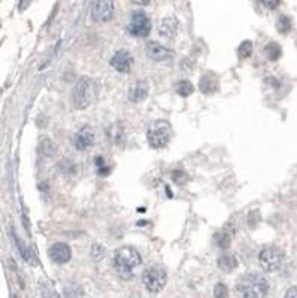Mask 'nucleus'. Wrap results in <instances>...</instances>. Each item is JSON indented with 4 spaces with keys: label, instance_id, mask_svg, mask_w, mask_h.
Returning a JSON list of instances; mask_svg holds the SVG:
<instances>
[{
    "label": "nucleus",
    "instance_id": "obj_1",
    "mask_svg": "<svg viewBox=\"0 0 297 298\" xmlns=\"http://www.w3.org/2000/svg\"><path fill=\"white\" fill-rule=\"evenodd\" d=\"M236 289L245 298L264 297L269 292V282L258 273H246L238 280Z\"/></svg>",
    "mask_w": 297,
    "mask_h": 298
},
{
    "label": "nucleus",
    "instance_id": "obj_2",
    "mask_svg": "<svg viewBox=\"0 0 297 298\" xmlns=\"http://www.w3.org/2000/svg\"><path fill=\"white\" fill-rule=\"evenodd\" d=\"M114 264L117 268V273L122 279H132L133 268L142 264V257L138 249L132 246H122L115 251L114 254Z\"/></svg>",
    "mask_w": 297,
    "mask_h": 298
},
{
    "label": "nucleus",
    "instance_id": "obj_3",
    "mask_svg": "<svg viewBox=\"0 0 297 298\" xmlns=\"http://www.w3.org/2000/svg\"><path fill=\"white\" fill-rule=\"evenodd\" d=\"M97 96V84L88 76H81L72 90V103L75 109H87Z\"/></svg>",
    "mask_w": 297,
    "mask_h": 298
},
{
    "label": "nucleus",
    "instance_id": "obj_4",
    "mask_svg": "<svg viewBox=\"0 0 297 298\" xmlns=\"http://www.w3.org/2000/svg\"><path fill=\"white\" fill-rule=\"evenodd\" d=\"M172 138V127L167 121L160 119V121H154L146 131V140L150 143L151 148L154 149H161L166 145H169Z\"/></svg>",
    "mask_w": 297,
    "mask_h": 298
},
{
    "label": "nucleus",
    "instance_id": "obj_5",
    "mask_svg": "<svg viewBox=\"0 0 297 298\" xmlns=\"http://www.w3.org/2000/svg\"><path fill=\"white\" fill-rule=\"evenodd\" d=\"M284 262H285V254L282 252V249H279L277 246H267L261 249L258 254V264L267 273L281 270Z\"/></svg>",
    "mask_w": 297,
    "mask_h": 298
},
{
    "label": "nucleus",
    "instance_id": "obj_6",
    "mask_svg": "<svg viewBox=\"0 0 297 298\" xmlns=\"http://www.w3.org/2000/svg\"><path fill=\"white\" fill-rule=\"evenodd\" d=\"M142 282H143V286H145L150 292L157 294V292L164 289V286H166V283H167V272H166L161 265L148 267V268L142 273Z\"/></svg>",
    "mask_w": 297,
    "mask_h": 298
},
{
    "label": "nucleus",
    "instance_id": "obj_7",
    "mask_svg": "<svg viewBox=\"0 0 297 298\" xmlns=\"http://www.w3.org/2000/svg\"><path fill=\"white\" fill-rule=\"evenodd\" d=\"M127 32L132 36L136 38H146L151 33V20L143 11H135L132 12L130 22L127 25Z\"/></svg>",
    "mask_w": 297,
    "mask_h": 298
},
{
    "label": "nucleus",
    "instance_id": "obj_8",
    "mask_svg": "<svg viewBox=\"0 0 297 298\" xmlns=\"http://www.w3.org/2000/svg\"><path fill=\"white\" fill-rule=\"evenodd\" d=\"M114 12H115L114 0H93L91 3V18L96 22L111 21Z\"/></svg>",
    "mask_w": 297,
    "mask_h": 298
},
{
    "label": "nucleus",
    "instance_id": "obj_9",
    "mask_svg": "<svg viewBox=\"0 0 297 298\" xmlns=\"http://www.w3.org/2000/svg\"><path fill=\"white\" fill-rule=\"evenodd\" d=\"M96 142V133L91 125H84L75 133L73 136V146L78 151H87L90 149Z\"/></svg>",
    "mask_w": 297,
    "mask_h": 298
},
{
    "label": "nucleus",
    "instance_id": "obj_10",
    "mask_svg": "<svg viewBox=\"0 0 297 298\" xmlns=\"http://www.w3.org/2000/svg\"><path fill=\"white\" fill-rule=\"evenodd\" d=\"M145 54L146 57L153 61H157V63H161V61H166V60H170L174 57L172 51L169 48H166L164 45H161L156 40H151L145 45Z\"/></svg>",
    "mask_w": 297,
    "mask_h": 298
},
{
    "label": "nucleus",
    "instance_id": "obj_11",
    "mask_svg": "<svg viewBox=\"0 0 297 298\" xmlns=\"http://www.w3.org/2000/svg\"><path fill=\"white\" fill-rule=\"evenodd\" d=\"M48 257L54 264H66L72 258V249L67 243L59 241L51 245V248L48 249Z\"/></svg>",
    "mask_w": 297,
    "mask_h": 298
},
{
    "label": "nucleus",
    "instance_id": "obj_12",
    "mask_svg": "<svg viewBox=\"0 0 297 298\" xmlns=\"http://www.w3.org/2000/svg\"><path fill=\"white\" fill-rule=\"evenodd\" d=\"M132 64H133V57L127 49H119L111 59V66L119 73H129Z\"/></svg>",
    "mask_w": 297,
    "mask_h": 298
},
{
    "label": "nucleus",
    "instance_id": "obj_13",
    "mask_svg": "<svg viewBox=\"0 0 297 298\" xmlns=\"http://www.w3.org/2000/svg\"><path fill=\"white\" fill-rule=\"evenodd\" d=\"M179 30V21L177 17H166L160 21L159 33L163 38L172 39L178 35Z\"/></svg>",
    "mask_w": 297,
    "mask_h": 298
},
{
    "label": "nucleus",
    "instance_id": "obj_14",
    "mask_svg": "<svg viewBox=\"0 0 297 298\" xmlns=\"http://www.w3.org/2000/svg\"><path fill=\"white\" fill-rule=\"evenodd\" d=\"M148 91L150 87L146 80H136L129 90V100L132 103H140L148 97Z\"/></svg>",
    "mask_w": 297,
    "mask_h": 298
},
{
    "label": "nucleus",
    "instance_id": "obj_15",
    "mask_svg": "<svg viewBox=\"0 0 297 298\" xmlns=\"http://www.w3.org/2000/svg\"><path fill=\"white\" fill-rule=\"evenodd\" d=\"M106 136H108V140L111 145L114 146H121L124 145L126 142V130H124V125L121 122H114L108 131H106Z\"/></svg>",
    "mask_w": 297,
    "mask_h": 298
},
{
    "label": "nucleus",
    "instance_id": "obj_16",
    "mask_svg": "<svg viewBox=\"0 0 297 298\" xmlns=\"http://www.w3.org/2000/svg\"><path fill=\"white\" fill-rule=\"evenodd\" d=\"M218 79L214 73H205L202 75V78L199 80V90L203 94H212L217 91Z\"/></svg>",
    "mask_w": 297,
    "mask_h": 298
},
{
    "label": "nucleus",
    "instance_id": "obj_17",
    "mask_svg": "<svg viewBox=\"0 0 297 298\" xmlns=\"http://www.w3.org/2000/svg\"><path fill=\"white\" fill-rule=\"evenodd\" d=\"M236 267H238V259L235 258L233 255L226 254V255L219 257V259H218V268L222 270V272H226V273L233 272Z\"/></svg>",
    "mask_w": 297,
    "mask_h": 298
},
{
    "label": "nucleus",
    "instance_id": "obj_18",
    "mask_svg": "<svg viewBox=\"0 0 297 298\" xmlns=\"http://www.w3.org/2000/svg\"><path fill=\"white\" fill-rule=\"evenodd\" d=\"M264 56L269 61H277L282 56V48L277 42H270L264 46Z\"/></svg>",
    "mask_w": 297,
    "mask_h": 298
},
{
    "label": "nucleus",
    "instance_id": "obj_19",
    "mask_svg": "<svg viewBox=\"0 0 297 298\" xmlns=\"http://www.w3.org/2000/svg\"><path fill=\"white\" fill-rule=\"evenodd\" d=\"M77 164L72 161V159L69 158H64L61 159L59 162V170L64 175V176H72V175H75L77 173Z\"/></svg>",
    "mask_w": 297,
    "mask_h": 298
},
{
    "label": "nucleus",
    "instance_id": "obj_20",
    "mask_svg": "<svg viewBox=\"0 0 297 298\" xmlns=\"http://www.w3.org/2000/svg\"><path fill=\"white\" fill-rule=\"evenodd\" d=\"M194 91V87L190 80H179L177 84V94L181 97H188Z\"/></svg>",
    "mask_w": 297,
    "mask_h": 298
},
{
    "label": "nucleus",
    "instance_id": "obj_21",
    "mask_svg": "<svg viewBox=\"0 0 297 298\" xmlns=\"http://www.w3.org/2000/svg\"><path fill=\"white\" fill-rule=\"evenodd\" d=\"M291 20L287 17V15H281V17H278L277 20V30L281 33V35H287V33H290V30H291Z\"/></svg>",
    "mask_w": 297,
    "mask_h": 298
},
{
    "label": "nucleus",
    "instance_id": "obj_22",
    "mask_svg": "<svg viewBox=\"0 0 297 298\" xmlns=\"http://www.w3.org/2000/svg\"><path fill=\"white\" fill-rule=\"evenodd\" d=\"M253 54V42L251 40H243L238 46V56L240 60L248 59Z\"/></svg>",
    "mask_w": 297,
    "mask_h": 298
},
{
    "label": "nucleus",
    "instance_id": "obj_23",
    "mask_svg": "<svg viewBox=\"0 0 297 298\" xmlns=\"http://www.w3.org/2000/svg\"><path fill=\"white\" fill-rule=\"evenodd\" d=\"M40 149H42V154H43L45 157H53V155L56 154V151H57L54 142L51 139H43L42 145H40Z\"/></svg>",
    "mask_w": 297,
    "mask_h": 298
},
{
    "label": "nucleus",
    "instance_id": "obj_24",
    "mask_svg": "<svg viewBox=\"0 0 297 298\" xmlns=\"http://www.w3.org/2000/svg\"><path fill=\"white\" fill-rule=\"evenodd\" d=\"M215 241H217V245L221 249H227V248L232 245V237H230L229 233L221 231V233H217V234H215Z\"/></svg>",
    "mask_w": 297,
    "mask_h": 298
},
{
    "label": "nucleus",
    "instance_id": "obj_25",
    "mask_svg": "<svg viewBox=\"0 0 297 298\" xmlns=\"http://www.w3.org/2000/svg\"><path fill=\"white\" fill-rule=\"evenodd\" d=\"M11 234H12V238H14V241H15V245H17L18 251H20V255L22 257V259H24V261H32V257H30L29 249L22 245V241H21L20 238L17 237V234H15L14 231H11Z\"/></svg>",
    "mask_w": 297,
    "mask_h": 298
},
{
    "label": "nucleus",
    "instance_id": "obj_26",
    "mask_svg": "<svg viewBox=\"0 0 297 298\" xmlns=\"http://www.w3.org/2000/svg\"><path fill=\"white\" fill-rule=\"evenodd\" d=\"M172 179L177 185H184L188 182V175L184 170H175V172H172Z\"/></svg>",
    "mask_w": 297,
    "mask_h": 298
},
{
    "label": "nucleus",
    "instance_id": "obj_27",
    "mask_svg": "<svg viewBox=\"0 0 297 298\" xmlns=\"http://www.w3.org/2000/svg\"><path fill=\"white\" fill-rule=\"evenodd\" d=\"M91 257L96 259V261H100V259L105 257V248L99 245V243H94L91 246Z\"/></svg>",
    "mask_w": 297,
    "mask_h": 298
},
{
    "label": "nucleus",
    "instance_id": "obj_28",
    "mask_svg": "<svg viewBox=\"0 0 297 298\" xmlns=\"http://www.w3.org/2000/svg\"><path fill=\"white\" fill-rule=\"evenodd\" d=\"M227 295H229V291H227L226 285H224V283H217L215 288H214V297L222 298L227 297Z\"/></svg>",
    "mask_w": 297,
    "mask_h": 298
},
{
    "label": "nucleus",
    "instance_id": "obj_29",
    "mask_svg": "<svg viewBox=\"0 0 297 298\" xmlns=\"http://www.w3.org/2000/svg\"><path fill=\"white\" fill-rule=\"evenodd\" d=\"M261 2V5L266 8V9H269V11H275L278 6L281 5V0H260Z\"/></svg>",
    "mask_w": 297,
    "mask_h": 298
},
{
    "label": "nucleus",
    "instance_id": "obj_30",
    "mask_svg": "<svg viewBox=\"0 0 297 298\" xmlns=\"http://www.w3.org/2000/svg\"><path fill=\"white\" fill-rule=\"evenodd\" d=\"M285 297L287 298H291V297H296L297 298V288H290L287 292H285Z\"/></svg>",
    "mask_w": 297,
    "mask_h": 298
},
{
    "label": "nucleus",
    "instance_id": "obj_31",
    "mask_svg": "<svg viewBox=\"0 0 297 298\" xmlns=\"http://www.w3.org/2000/svg\"><path fill=\"white\" fill-rule=\"evenodd\" d=\"M130 2L135 5H139V6H146V5H150L151 0H130Z\"/></svg>",
    "mask_w": 297,
    "mask_h": 298
},
{
    "label": "nucleus",
    "instance_id": "obj_32",
    "mask_svg": "<svg viewBox=\"0 0 297 298\" xmlns=\"http://www.w3.org/2000/svg\"><path fill=\"white\" fill-rule=\"evenodd\" d=\"M30 5V0H21V3H20V11H24L27 6Z\"/></svg>",
    "mask_w": 297,
    "mask_h": 298
},
{
    "label": "nucleus",
    "instance_id": "obj_33",
    "mask_svg": "<svg viewBox=\"0 0 297 298\" xmlns=\"http://www.w3.org/2000/svg\"><path fill=\"white\" fill-rule=\"evenodd\" d=\"M96 164H97V167H100V166H103V164H105V159H103V157H97V158H96Z\"/></svg>",
    "mask_w": 297,
    "mask_h": 298
}]
</instances>
